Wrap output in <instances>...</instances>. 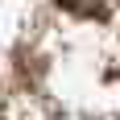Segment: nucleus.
Instances as JSON below:
<instances>
[{"label": "nucleus", "mask_w": 120, "mask_h": 120, "mask_svg": "<svg viewBox=\"0 0 120 120\" xmlns=\"http://www.w3.org/2000/svg\"><path fill=\"white\" fill-rule=\"evenodd\" d=\"M66 12H79V17H104L112 8V0H58Z\"/></svg>", "instance_id": "1"}]
</instances>
